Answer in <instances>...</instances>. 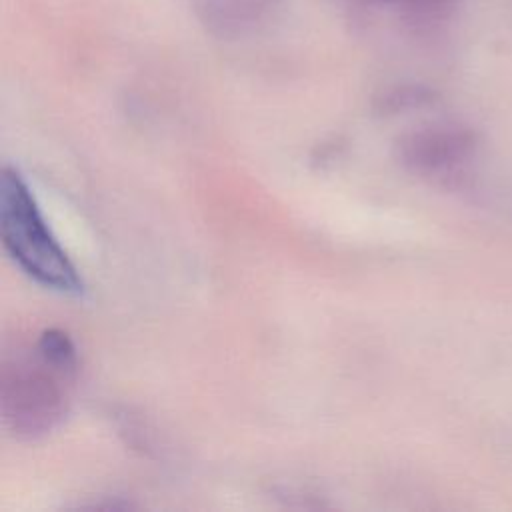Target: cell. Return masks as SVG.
Masks as SVG:
<instances>
[{
    "instance_id": "1",
    "label": "cell",
    "mask_w": 512,
    "mask_h": 512,
    "mask_svg": "<svg viewBox=\"0 0 512 512\" xmlns=\"http://www.w3.org/2000/svg\"><path fill=\"white\" fill-rule=\"evenodd\" d=\"M0 236L8 256L36 284L60 294H82L78 268L50 230L28 182L12 166L0 174Z\"/></svg>"
},
{
    "instance_id": "2",
    "label": "cell",
    "mask_w": 512,
    "mask_h": 512,
    "mask_svg": "<svg viewBox=\"0 0 512 512\" xmlns=\"http://www.w3.org/2000/svg\"><path fill=\"white\" fill-rule=\"evenodd\" d=\"M78 366L32 350L4 360L0 370V416L18 440H38L54 432L66 418Z\"/></svg>"
},
{
    "instance_id": "6",
    "label": "cell",
    "mask_w": 512,
    "mask_h": 512,
    "mask_svg": "<svg viewBox=\"0 0 512 512\" xmlns=\"http://www.w3.org/2000/svg\"><path fill=\"white\" fill-rule=\"evenodd\" d=\"M434 100V92L424 88V86H404L388 96H384L382 108L388 112H400V110H410V108H420L426 106Z\"/></svg>"
},
{
    "instance_id": "5",
    "label": "cell",
    "mask_w": 512,
    "mask_h": 512,
    "mask_svg": "<svg viewBox=\"0 0 512 512\" xmlns=\"http://www.w3.org/2000/svg\"><path fill=\"white\" fill-rule=\"evenodd\" d=\"M382 6L396 8L406 18L418 24H442L452 18L458 8V0H374Z\"/></svg>"
},
{
    "instance_id": "3",
    "label": "cell",
    "mask_w": 512,
    "mask_h": 512,
    "mask_svg": "<svg viewBox=\"0 0 512 512\" xmlns=\"http://www.w3.org/2000/svg\"><path fill=\"white\" fill-rule=\"evenodd\" d=\"M480 150V136L460 122H432L408 130L396 140L400 166L444 188L460 186Z\"/></svg>"
},
{
    "instance_id": "4",
    "label": "cell",
    "mask_w": 512,
    "mask_h": 512,
    "mask_svg": "<svg viewBox=\"0 0 512 512\" xmlns=\"http://www.w3.org/2000/svg\"><path fill=\"white\" fill-rule=\"evenodd\" d=\"M282 0H194L198 22L220 40H238L270 22Z\"/></svg>"
}]
</instances>
